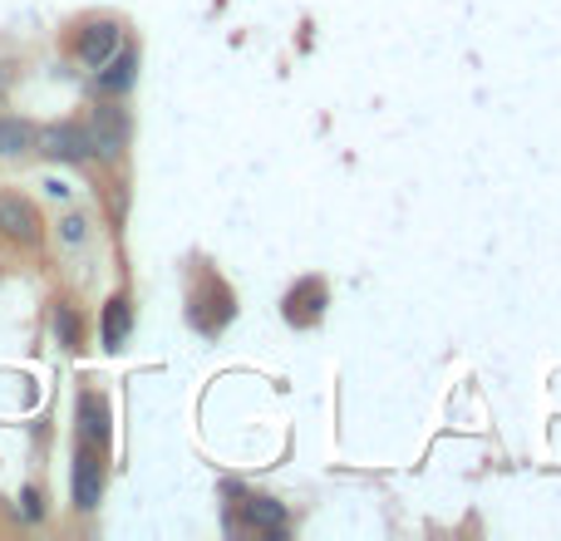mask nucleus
Returning a JSON list of instances; mask_svg holds the SVG:
<instances>
[{
    "instance_id": "10",
    "label": "nucleus",
    "mask_w": 561,
    "mask_h": 541,
    "mask_svg": "<svg viewBox=\"0 0 561 541\" xmlns=\"http://www.w3.org/2000/svg\"><path fill=\"white\" fill-rule=\"evenodd\" d=\"M128 325H134V315H128V300L114 296L104 306V349H118L128 339Z\"/></svg>"
},
{
    "instance_id": "11",
    "label": "nucleus",
    "mask_w": 561,
    "mask_h": 541,
    "mask_svg": "<svg viewBox=\"0 0 561 541\" xmlns=\"http://www.w3.org/2000/svg\"><path fill=\"white\" fill-rule=\"evenodd\" d=\"M55 335H59V345L65 349H79V315L69 306L55 310Z\"/></svg>"
},
{
    "instance_id": "2",
    "label": "nucleus",
    "mask_w": 561,
    "mask_h": 541,
    "mask_svg": "<svg viewBox=\"0 0 561 541\" xmlns=\"http://www.w3.org/2000/svg\"><path fill=\"white\" fill-rule=\"evenodd\" d=\"M128 143V114L114 104L94 108V118H89V148H94V158H118Z\"/></svg>"
},
{
    "instance_id": "5",
    "label": "nucleus",
    "mask_w": 561,
    "mask_h": 541,
    "mask_svg": "<svg viewBox=\"0 0 561 541\" xmlns=\"http://www.w3.org/2000/svg\"><path fill=\"white\" fill-rule=\"evenodd\" d=\"M114 49H118V25L114 20H89V25L79 30V65L84 69H99Z\"/></svg>"
},
{
    "instance_id": "9",
    "label": "nucleus",
    "mask_w": 561,
    "mask_h": 541,
    "mask_svg": "<svg viewBox=\"0 0 561 541\" xmlns=\"http://www.w3.org/2000/svg\"><path fill=\"white\" fill-rule=\"evenodd\" d=\"M247 522L266 537H286V507L276 497H247Z\"/></svg>"
},
{
    "instance_id": "13",
    "label": "nucleus",
    "mask_w": 561,
    "mask_h": 541,
    "mask_svg": "<svg viewBox=\"0 0 561 541\" xmlns=\"http://www.w3.org/2000/svg\"><path fill=\"white\" fill-rule=\"evenodd\" d=\"M65 242H84V217H65Z\"/></svg>"
},
{
    "instance_id": "8",
    "label": "nucleus",
    "mask_w": 561,
    "mask_h": 541,
    "mask_svg": "<svg viewBox=\"0 0 561 541\" xmlns=\"http://www.w3.org/2000/svg\"><path fill=\"white\" fill-rule=\"evenodd\" d=\"M35 148V124L15 114H0V158H20Z\"/></svg>"
},
{
    "instance_id": "1",
    "label": "nucleus",
    "mask_w": 561,
    "mask_h": 541,
    "mask_svg": "<svg viewBox=\"0 0 561 541\" xmlns=\"http://www.w3.org/2000/svg\"><path fill=\"white\" fill-rule=\"evenodd\" d=\"M35 148L49 158V163H89V158H94V148H89V128H79V124L35 128Z\"/></svg>"
},
{
    "instance_id": "12",
    "label": "nucleus",
    "mask_w": 561,
    "mask_h": 541,
    "mask_svg": "<svg viewBox=\"0 0 561 541\" xmlns=\"http://www.w3.org/2000/svg\"><path fill=\"white\" fill-rule=\"evenodd\" d=\"M20 503H25V507H20V513H25L30 522H35V517L45 513V507H39V493H35V487H25V493H20Z\"/></svg>"
},
{
    "instance_id": "6",
    "label": "nucleus",
    "mask_w": 561,
    "mask_h": 541,
    "mask_svg": "<svg viewBox=\"0 0 561 541\" xmlns=\"http://www.w3.org/2000/svg\"><path fill=\"white\" fill-rule=\"evenodd\" d=\"M138 79V49H114V55L99 65V89L104 94H128Z\"/></svg>"
},
{
    "instance_id": "4",
    "label": "nucleus",
    "mask_w": 561,
    "mask_h": 541,
    "mask_svg": "<svg viewBox=\"0 0 561 541\" xmlns=\"http://www.w3.org/2000/svg\"><path fill=\"white\" fill-rule=\"evenodd\" d=\"M0 232L10 237V242H35L39 237V217H35V207L25 203V197H15V193H0Z\"/></svg>"
},
{
    "instance_id": "3",
    "label": "nucleus",
    "mask_w": 561,
    "mask_h": 541,
    "mask_svg": "<svg viewBox=\"0 0 561 541\" xmlns=\"http://www.w3.org/2000/svg\"><path fill=\"white\" fill-rule=\"evenodd\" d=\"M99 497H104V463H99L94 444H79V453H75V507L79 513H94Z\"/></svg>"
},
{
    "instance_id": "14",
    "label": "nucleus",
    "mask_w": 561,
    "mask_h": 541,
    "mask_svg": "<svg viewBox=\"0 0 561 541\" xmlns=\"http://www.w3.org/2000/svg\"><path fill=\"white\" fill-rule=\"evenodd\" d=\"M5 89H10V69H0V94H5Z\"/></svg>"
},
{
    "instance_id": "7",
    "label": "nucleus",
    "mask_w": 561,
    "mask_h": 541,
    "mask_svg": "<svg viewBox=\"0 0 561 541\" xmlns=\"http://www.w3.org/2000/svg\"><path fill=\"white\" fill-rule=\"evenodd\" d=\"M79 434H84V444H94L99 453H104V444H108V404L99 394H79Z\"/></svg>"
}]
</instances>
